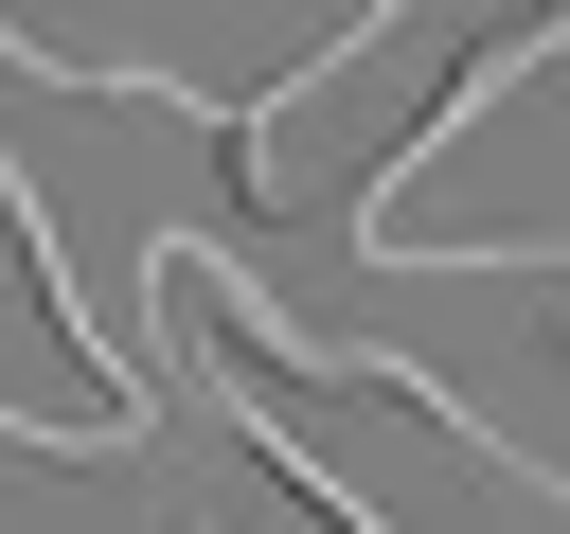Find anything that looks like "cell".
<instances>
[{
    "label": "cell",
    "mask_w": 570,
    "mask_h": 534,
    "mask_svg": "<svg viewBox=\"0 0 570 534\" xmlns=\"http://www.w3.org/2000/svg\"><path fill=\"white\" fill-rule=\"evenodd\" d=\"M552 356H570V285H552Z\"/></svg>",
    "instance_id": "obj_1"
}]
</instances>
